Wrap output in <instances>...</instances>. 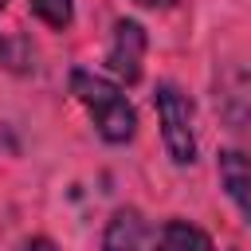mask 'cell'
Masks as SVG:
<instances>
[{
  "label": "cell",
  "instance_id": "cell-5",
  "mask_svg": "<svg viewBox=\"0 0 251 251\" xmlns=\"http://www.w3.org/2000/svg\"><path fill=\"white\" fill-rule=\"evenodd\" d=\"M149 224L137 208H118L110 220H106V231H102V251H149Z\"/></svg>",
  "mask_w": 251,
  "mask_h": 251
},
{
  "label": "cell",
  "instance_id": "cell-9",
  "mask_svg": "<svg viewBox=\"0 0 251 251\" xmlns=\"http://www.w3.org/2000/svg\"><path fill=\"white\" fill-rule=\"evenodd\" d=\"M137 8H149V12H157V8H173L176 0H133Z\"/></svg>",
  "mask_w": 251,
  "mask_h": 251
},
{
  "label": "cell",
  "instance_id": "cell-2",
  "mask_svg": "<svg viewBox=\"0 0 251 251\" xmlns=\"http://www.w3.org/2000/svg\"><path fill=\"white\" fill-rule=\"evenodd\" d=\"M157 122H161V141L173 157V165H192L196 161V106L176 82H161L153 90Z\"/></svg>",
  "mask_w": 251,
  "mask_h": 251
},
{
  "label": "cell",
  "instance_id": "cell-11",
  "mask_svg": "<svg viewBox=\"0 0 251 251\" xmlns=\"http://www.w3.org/2000/svg\"><path fill=\"white\" fill-rule=\"evenodd\" d=\"M4 8H8V0H0V12H4Z\"/></svg>",
  "mask_w": 251,
  "mask_h": 251
},
{
  "label": "cell",
  "instance_id": "cell-1",
  "mask_svg": "<svg viewBox=\"0 0 251 251\" xmlns=\"http://www.w3.org/2000/svg\"><path fill=\"white\" fill-rule=\"evenodd\" d=\"M71 94H75V98L86 106V114L94 118V129H98L102 141H110V145L133 141V133H137V114H133L126 90H122L118 82H110V78H102V75H94V71H86V67H75V71H71Z\"/></svg>",
  "mask_w": 251,
  "mask_h": 251
},
{
  "label": "cell",
  "instance_id": "cell-8",
  "mask_svg": "<svg viewBox=\"0 0 251 251\" xmlns=\"http://www.w3.org/2000/svg\"><path fill=\"white\" fill-rule=\"evenodd\" d=\"M31 12L51 27V31H67L75 20V0H27Z\"/></svg>",
  "mask_w": 251,
  "mask_h": 251
},
{
  "label": "cell",
  "instance_id": "cell-7",
  "mask_svg": "<svg viewBox=\"0 0 251 251\" xmlns=\"http://www.w3.org/2000/svg\"><path fill=\"white\" fill-rule=\"evenodd\" d=\"M153 251H216V243H212V235L204 227H196L188 220H169L157 231Z\"/></svg>",
  "mask_w": 251,
  "mask_h": 251
},
{
  "label": "cell",
  "instance_id": "cell-6",
  "mask_svg": "<svg viewBox=\"0 0 251 251\" xmlns=\"http://www.w3.org/2000/svg\"><path fill=\"white\" fill-rule=\"evenodd\" d=\"M216 169H220V184H224L227 200H231V204L239 208V216L251 224V157L239 153V149H220Z\"/></svg>",
  "mask_w": 251,
  "mask_h": 251
},
{
  "label": "cell",
  "instance_id": "cell-4",
  "mask_svg": "<svg viewBox=\"0 0 251 251\" xmlns=\"http://www.w3.org/2000/svg\"><path fill=\"white\" fill-rule=\"evenodd\" d=\"M145 47H149V35L137 20H114V31H110V47H106V71L133 86L141 78V63H145Z\"/></svg>",
  "mask_w": 251,
  "mask_h": 251
},
{
  "label": "cell",
  "instance_id": "cell-3",
  "mask_svg": "<svg viewBox=\"0 0 251 251\" xmlns=\"http://www.w3.org/2000/svg\"><path fill=\"white\" fill-rule=\"evenodd\" d=\"M212 102H216V114H220L224 129H231L235 137H247L251 141V71L224 67L216 75Z\"/></svg>",
  "mask_w": 251,
  "mask_h": 251
},
{
  "label": "cell",
  "instance_id": "cell-10",
  "mask_svg": "<svg viewBox=\"0 0 251 251\" xmlns=\"http://www.w3.org/2000/svg\"><path fill=\"white\" fill-rule=\"evenodd\" d=\"M24 251H55L47 239H35V243H24Z\"/></svg>",
  "mask_w": 251,
  "mask_h": 251
}]
</instances>
